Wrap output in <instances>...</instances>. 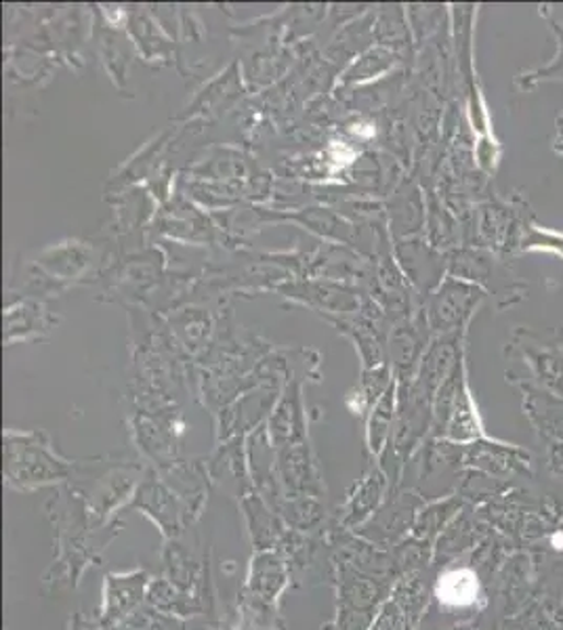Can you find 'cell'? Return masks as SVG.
<instances>
[{
  "instance_id": "cell-5",
  "label": "cell",
  "mask_w": 563,
  "mask_h": 630,
  "mask_svg": "<svg viewBox=\"0 0 563 630\" xmlns=\"http://www.w3.org/2000/svg\"><path fill=\"white\" fill-rule=\"evenodd\" d=\"M480 582L471 570H455L444 574L437 582V597L439 602L452 607H464L478 599Z\"/></svg>"
},
{
  "instance_id": "cell-9",
  "label": "cell",
  "mask_w": 563,
  "mask_h": 630,
  "mask_svg": "<svg viewBox=\"0 0 563 630\" xmlns=\"http://www.w3.org/2000/svg\"><path fill=\"white\" fill-rule=\"evenodd\" d=\"M551 542H553L555 549H563V531L562 534H555V536L551 538Z\"/></svg>"
},
{
  "instance_id": "cell-7",
  "label": "cell",
  "mask_w": 563,
  "mask_h": 630,
  "mask_svg": "<svg viewBox=\"0 0 563 630\" xmlns=\"http://www.w3.org/2000/svg\"><path fill=\"white\" fill-rule=\"evenodd\" d=\"M501 153H503V146L492 137V133L484 135L478 144V150H475L480 169L487 175H494L498 169V162H501Z\"/></svg>"
},
{
  "instance_id": "cell-1",
  "label": "cell",
  "mask_w": 563,
  "mask_h": 630,
  "mask_svg": "<svg viewBox=\"0 0 563 630\" xmlns=\"http://www.w3.org/2000/svg\"><path fill=\"white\" fill-rule=\"evenodd\" d=\"M505 359L509 364L507 375L524 370L540 389L563 398V350L558 347L553 334L542 336L532 328H515L505 347Z\"/></svg>"
},
{
  "instance_id": "cell-2",
  "label": "cell",
  "mask_w": 563,
  "mask_h": 630,
  "mask_svg": "<svg viewBox=\"0 0 563 630\" xmlns=\"http://www.w3.org/2000/svg\"><path fill=\"white\" fill-rule=\"evenodd\" d=\"M461 265L462 276L486 290V295H494L498 309L513 307L528 297V286L513 276L512 267H507L505 263V256L496 252H467L462 256Z\"/></svg>"
},
{
  "instance_id": "cell-4",
  "label": "cell",
  "mask_w": 563,
  "mask_h": 630,
  "mask_svg": "<svg viewBox=\"0 0 563 630\" xmlns=\"http://www.w3.org/2000/svg\"><path fill=\"white\" fill-rule=\"evenodd\" d=\"M540 15L549 22V27L553 30V34L558 36V55L551 64L547 66H540L537 70H530V72H521L519 76H515V87L519 91H532L537 89L540 82H549V80H563V24H560L553 15H551V9L549 7H540Z\"/></svg>"
},
{
  "instance_id": "cell-8",
  "label": "cell",
  "mask_w": 563,
  "mask_h": 630,
  "mask_svg": "<svg viewBox=\"0 0 563 630\" xmlns=\"http://www.w3.org/2000/svg\"><path fill=\"white\" fill-rule=\"evenodd\" d=\"M553 339H555L558 347H560V350H563V327L558 328V330L553 332Z\"/></svg>"
},
{
  "instance_id": "cell-3",
  "label": "cell",
  "mask_w": 563,
  "mask_h": 630,
  "mask_svg": "<svg viewBox=\"0 0 563 630\" xmlns=\"http://www.w3.org/2000/svg\"><path fill=\"white\" fill-rule=\"evenodd\" d=\"M486 290L469 282H448L437 295L434 320L441 330L462 328L486 301Z\"/></svg>"
},
{
  "instance_id": "cell-6",
  "label": "cell",
  "mask_w": 563,
  "mask_h": 630,
  "mask_svg": "<svg viewBox=\"0 0 563 630\" xmlns=\"http://www.w3.org/2000/svg\"><path fill=\"white\" fill-rule=\"evenodd\" d=\"M521 252H549L563 259V233L547 229L535 221L524 238L519 254Z\"/></svg>"
}]
</instances>
